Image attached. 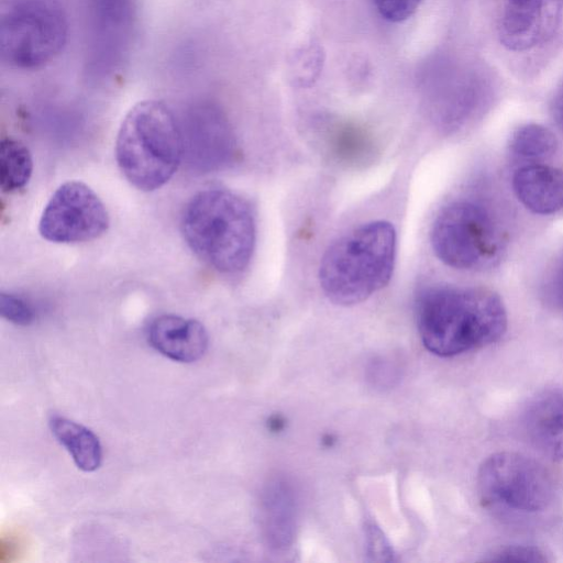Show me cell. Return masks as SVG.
<instances>
[{
    "label": "cell",
    "instance_id": "obj_8",
    "mask_svg": "<svg viewBox=\"0 0 563 563\" xmlns=\"http://www.w3.org/2000/svg\"><path fill=\"white\" fill-rule=\"evenodd\" d=\"M109 228L108 211L97 194L81 181L62 184L47 201L38 223L41 235L55 243L87 242Z\"/></svg>",
    "mask_w": 563,
    "mask_h": 563
},
{
    "label": "cell",
    "instance_id": "obj_20",
    "mask_svg": "<svg viewBox=\"0 0 563 563\" xmlns=\"http://www.w3.org/2000/svg\"><path fill=\"white\" fill-rule=\"evenodd\" d=\"M541 297L547 306L563 312V253L545 274L541 285Z\"/></svg>",
    "mask_w": 563,
    "mask_h": 563
},
{
    "label": "cell",
    "instance_id": "obj_13",
    "mask_svg": "<svg viewBox=\"0 0 563 563\" xmlns=\"http://www.w3.org/2000/svg\"><path fill=\"white\" fill-rule=\"evenodd\" d=\"M147 340L158 353L180 363L200 360L209 343L207 330L199 321L176 314L154 318L147 328Z\"/></svg>",
    "mask_w": 563,
    "mask_h": 563
},
{
    "label": "cell",
    "instance_id": "obj_4",
    "mask_svg": "<svg viewBox=\"0 0 563 563\" xmlns=\"http://www.w3.org/2000/svg\"><path fill=\"white\" fill-rule=\"evenodd\" d=\"M183 155V136L170 108L158 100L136 103L124 117L115 142L118 166L142 191L164 186Z\"/></svg>",
    "mask_w": 563,
    "mask_h": 563
},
{
    "label": "cell",
    "instance_id": "obj_12",
    "mask_svg": "<svg viewBox=\"0 0 563 563\" xmlns=\"http://www.w3.org/2000/svg\"><path fill=\"white\" fill-rule=\"evenodd\" d=\"M529 442L551 460H563V389L549 388L533 396L522 416Z\"/></svg>",
    "mask_w": 563,
    "mask_h": 563
},
{
    "label": "cell",
    "instance_id": "obj_16",
    "mask_svg": "<svg viewBox=\"0 0 563 563\" xmlns=\"http://www.w3.org/2000/svg\"><path fill=\"white\" fill-rule=\"evenodd\" d=\"M49 428L78 468L93 472L100 466L102 448L98 437L90 429L62 416H53L49 419Z\"/></svg>",
    "mask_w": 563,
    "mask_h": 563
},
{
    "label": "cell",
    "instance_id": "obj_5",
    "mask_svg": "<svg viewBox=\"0 0 563 563\" xmlns=\"http://www.w3.org/2000/svg\"><path fill=\"white\" fill-rule=\"evenodd\" d=\"M68 30L59 0H0L1 59L11 68L49 64L66 46Z\"/></svg>",
    "mask_w": 563,
    "mask_h": 563
},
{
    "label": "cell",
    "instance_id": "obj_18",
    "mask_svg": "<svg viewBox=\"0 0 563 563\" xmlns=\"http://www.w3.org/2000/svg\"><path fill=\"white\" fill-rule=\"evenodd\" d=\"M556 147L558 141L554 134L549 129L536 123L518 128L509 142V148L514 156L532 162L551 157Z\"/></svg>",
    "mask_w": 563,
    "mask_h": 563
},
{
    "label": "cell",
    "instance_id": "obj_9",
    "mask_svg": "<svg viewBox=\"0 0 563 563\" xmlns=\"http://www.w3.org/2000/svg\"><path fill=\"white\" fill-rule=\"evenodd\" d=\"M135 22V0L89 1L86 54L90 75H113L123 66L133 44Z\"/></svg>",
    "mask_w": 563,
    "mask_h": 563
},
{
    "label": "cell",
    "instance_id": "obj_21",
    "mask_svg": "<svg viewBox=\"0 0 563 563\" xmlns=\"http://www.w3.org/2000/svg\"><path fill=\"white\" fill-rule=\"evenodd\" d=\"M1 317L18 325H29L34 320L32 307L21 297L1 292L0 295Z\"/></svg>",
    "mask_w": 563,
    "mask_h": 563
},
{
    "label": "cell",
    "instance_id": "obj_2",
    "mask_svg": "<svg viewBox=\"0 0 563 563\" xmlns=\"http://www.w3.org/2000/svg\"><path fill=\"white\" fill-rule=\"evenodd\" d=\"M188 246L206 264L224 274L242 272L255 245V221L250 205L224 188L198 191L180 219Z\"/></svg>",
    "mask_w": 563,
    "mask_h": 563
},
{
    "label": "cell",
    "instance_id": "obj_14",
    "mask_svg": "<svg viewBox=\"0 0 563 563\" xmlns=\"http://www.w3.org/2000/svg\"><path fill=\"white\" fill-rule=\"evenodd\" d=\"M512 189L518 200L531 212L552 214L563 209V170L530 164L512 175Z\"/></svg>",
    "mask_w": 563,
    "mask_h": 563
},
{
    "label": "cell",
    "instance_id": "obj_10",
    "mask_svg": "<svg viewBox=\"0 0 563 563\" xmlns=\"http://www.w3.org/2000/svg\"><path fill=\"white\" fill-rule=\"evenodd\" d=\"M426 84L441 120L454 123L470 115L484 100L487 80L472 65L440 58L427 69Z\"/></svg>",
    "mask_w": 563,
    "mask_h": 563
},
{
    "label": "cell",
    "instance_id": "obj_24",
    "mask_svg": "<svg viewBox=\"0 0 563 563\" xmlns=\"http://www.w3.org/2000/svg\"><path fill=\"white\" fill-rule=\"evenodd\" d=\"M551 113L555 124L563 132V80L558 86L552 101H551Z\"/></svg>",
    "mask_w": 563,
    "mask_h": 563
},
{
    "label": "cell",
    "instance_id": "obj_23",
    "mask_svg": "<svg viewBox=\"0 0 563 563\" xmlns=\"http://www.w3.org/2000/svg\"><path fill=\"white\" fill-rule=\"evenodd\" d=\"M489 561L497 562H547L545 553L532 545H509L496 552Z\"/></svg>",
    "mask_w": 563,
    "mask_h": 563
},
{
    "label": "cell",
    "instance_id": "obj_11",
    "mask_svg": "<svg viewBox=\"0 0 563 563\" xmlns=\"http://www.w3.org/2000/svg\"><path fill=\"white\" fill-rule=\"evenodd\" d=\"M562 12L563 0H499V42L514 52L538 47L553 37Z\"/></svg>",
    "mask_w": 563,
    "mask_h": 563
},
{
    "label": "cell",
    "instance_id": "obj_19",
    "mask_svg": "<svg viewBox=\"0 0 563 563\" xmlns=\"http://www.w3.org/2000/svg\"><path fill=\"white\" fill-rule=\"evenodd\" d=\"M328 146L332 155L349 164L364 163L373 154L368 135L354 125H342L330 133Z\"/></svg>",
    "mask_w": 563,
    "mask_h": 563
},
{
    "label": "cell",
    "instance_id": "obj_15",
    "mask_svg": "<svg viewBox=\"0 0 563 563\" xmlns=\"http://www.w3.org/2000/svg\"><path fill=\"white\" fill-rule=\"evenodd\" d=\"M296 496L289 483L276 478L268 484L263 500V520L266 538L273 548L284 549L296 529Z\"/></svg>",
    "mask_w": 563,
    "mask_h": 563
},
{
    "label": "cell",
    "instance_id": "obj_6",
    "mask_svg": "<svg viewBox=\"0 0 563 563\" xmlns=\"http://www.w3.org/2000/svg\"><path fill=\"white\" fill-rule=\"evenodd\" d=\"M430 241L445 265L465 271L483 269L501 256L505 238L492 212L471 200H455L435 217Z\"/></svg>",
    "mask_w": 563,
    "mask_h": 563
},
{
    "label": "cell",
    "instance_id": "obj_22",
    "mask_svg": "<svg viewBox=\"0 0 563 563\" xmlns=\"http://www.w3.org/2000/svg\"><path fill=\"white\" fill-rule=\"evenodd\" d=\"M422 0H373L380 16L389 22H401L410 18Z\"/></svg>",
    "mask_w": 563,
    "mask_h": 563
},
{
    "label": "cell",
    "instance_id": "obj_7",
    "mask_svg": "<svg viewBox=\"0 0 563 563\" xmlns=\"http://www.w3.org/2000/svg\"><path fill=\"white\" fill-rule=\"evenodd\" d=\"M476 482L485 507L511 516L543 512L554 500L550 472L538 461L515 452L488 456L479 466Z\"/></svg>",
    "mask_w": 563,
    "mask_h": 563
},
{
    "label": "cell",
    "instance_id": "obj_1",
    "mask_svg": "<svg viewBox=\"0 0 563 563\" xmlns=\"http://www.w3.org/2000/svg\"><path fill=\"white\" fill-rule=\"evenodd\" d=\"M417 328L424 347L451 357L490 345L507 330L500 297L486 288L433 285L416 301Z\"/></svg>",
    "mask_w": 563,
    "mask_h": 563
},
{
    "label": "cell",
    "instance_id": "obj_3",
    "mask_svg": "<svg viewBox=\"0 0 563 563\" xmlns=\"http://www.w3.org/2000/svg\"><path fill=\"white\" fill-rule=\"evenodd\" d=\"M396 232L387 221L358 225L336 239L322 255L319 283L330 301L360 303L390 280Z\"/></svg>",
    "mask_w": 563,
    "mask_h": 563
},
{
    "label": "cell",
    "instance_id": "obj_17",
    "mask_svg": "<svg viewBox=\"0 0 563 563\" xmlns=\"http://www.w3.org/2000/svg\"><path fill=\"white\" fill-rule=\"evenodd\" d=\"M33 170V159L27 146L20 140L5 137L0 143V187L14 192L26 186Z\"/></svg>",
    "mask_w": 563,
    "mask_h": 563
}]
</instances>
